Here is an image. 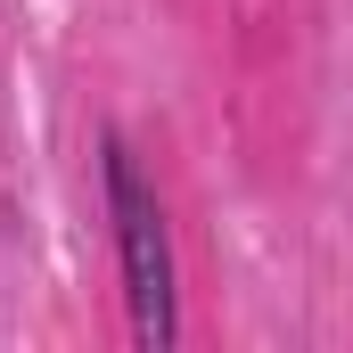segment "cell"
<instances>
[{
  "label": "cell",
  "instance_id": "obj_1",
  "mask_svg": "<svg viewBox=\"0 0 353 353\" xmlns=\"http://www.w3.org/2000/svg\"><path fill=\"white\" fill-rule=\"evenodd\" d=\"M107 214H115V263H123V304H132V337L148 353H173L181 312H173V239H165V205L140 181L132 148L107 140Z\"/></svg>",
  "mask_w": 353,
  "mask_h": 353
}]
</instances>
